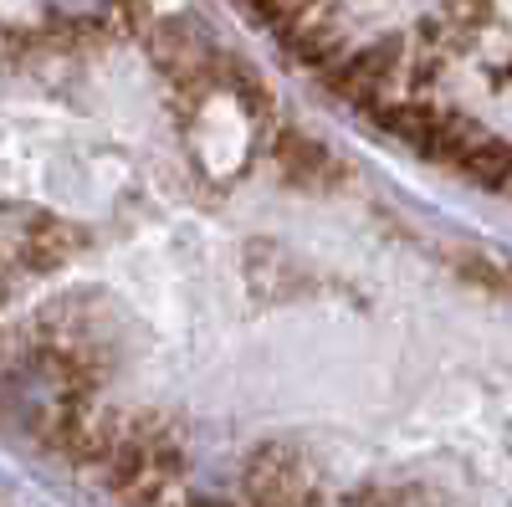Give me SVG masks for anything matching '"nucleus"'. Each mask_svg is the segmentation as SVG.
Instances as JSON below:
<instances>
[{
  "instance_id": "1",
  "label": "nucleus",
  "mask_w": 512,
  "mask_h": 507,
  "mask_svg": "<svg viewBox=\"0 0 512 507\" xmlns=\"http://www.w3.org/2000/svg\"><path fill=\"white\" fill-rule=\"evenodd\" d=\"M241 487H246V507H282V502L313 507L308 461L297 456V446H287V441L256 446L251 461H246V472H241Z\"/></svg>"
},
{
  "instance_id": "2",
  "label": "nucleus",
  "mask_w": 512,
  "mask_h": 507,
  "mask_svg": "<svg viewBox=\"0 0 512 507\" xmlns=\"http://www.w3.org/2000/svg\"><path fill=\"white\" fill-rule=\"evenodd\" d=\"M272 159H277V169H282V180H292V185L318 190V185H333V180H338V159H333L318 139H308L303 129H277Z\"/></svg>"
},
{
  "instance_id": "3",
  "label": "nucleus",
  "mask_w": 512,
  "mask_h": 507,
  "mask_svg": "<svg viewBox=\"0 0 512 507\" xmlns=\"http://www.w3.org/2000/svg\"><path fill=\"white\" fill-rule=\"evenodd\" d=\"M88 241L77 226H67V221H52V216H36L31 221V231L21 236V267L26 272H57V267H67L72 257H77V246Z\"/></svg>"
},
{
  "instance_id": "4",
  "label": "nucleus",
  "mask_w": 512,
  "mask_h": 507,
  "mask_svg": "<svg viewBox=\"0 0 512 507\" xmlns=\"http://www.w3.org/2000/svg\"><path fill=\"white\" fill-rule=\"evenodd\" d=\"M190 507H236V502H221V497H195Z\"/></svg>"
}]
</instances>
